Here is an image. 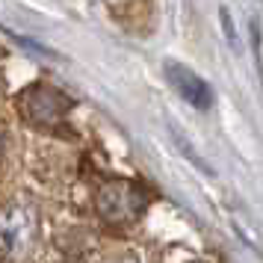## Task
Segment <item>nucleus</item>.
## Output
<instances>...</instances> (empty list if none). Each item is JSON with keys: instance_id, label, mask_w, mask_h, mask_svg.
<instances>
[{"instance_id": "obj_1", "label": "nucleus", "mask_w": 263, "mask_h": 263, "mask_svg": "<svg viewBox=\"0 0 263 263\" xmlns=\"http://www.w3.org/2000/svg\"><path fill=\"white\" fill-rule=\"evenodd\" d=\"M98 216L109 225H130L148 207V192L133 180H107L95 195Z\"/></svg>"}, {"instance_id": "obj_2", "label": "nucleus", "mask_w": 263, "mask_h": 263, "mask_svg": "<svg viewBox=\"0 0 263 263\" xmlns=\"http://www.w3.org/2000/svg\"><path fill=\"white\" fill-rule=\"evenodd\" d=\"M71 107V98L50 83H33L18 95V112L36 127H57Z\"/></svg>"}, {"instance_id": "obj_3", "label": "nucleus", "mask_w": 263, "mask_h": 263, "mask_svg": "<svg viewBox=\"0 0 263 263\" xmlns=\"http://www.w3.org/2000/svg\"><path fill=\"white\" fill-rule=\"evenodd\" d=\"M166 71H168L172 86L178 89V95L183 98V101H190L192 107H201V109L210 107L213 92H210V86L204 83L195 71H190V68H186V65H180V62H168Z\"/></svg>"}, {"instance_id": "obj_4", "label": "nucleus", "mask_w": 263, "mask_h": 263, "mask_svg": "<svg viewBox=\"0 0 263 263\" xmlns=\"http://www.w3.org/2000/svg\"><path fill=\"white\" fill-rule=\"evenodd\" d=\"M0 154H3V139H0Z\"/></svg>"}, {"instance_id": "obj_5", "label": "nucleus", "mask_w": 263, "mask_h": 263, "mask_svg": "<svg viewBox=\"0 0 263 263\" xmlns=\"http://www.w3.org/2000/svg\"><path fill=\"white\" fill-rule=\"evenodd\" d=\"M0 263H3V249H0Z\"/></svg>"}]
</instances>
